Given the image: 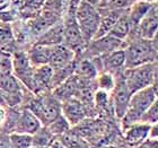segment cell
Returning <instances> with one entry per match:
<instances>
[{"mask_svg": "<svg viewBox=\"0 0 158 148\" xmlns=\"http://www.w3.org/2000/svg\"><path fill=\"white\" fill-rule=\"evenodd\" d=\"M157 123L156 125H152L150 127V130H149V139H152V140H158V131H157Z\"/></svg>", "mask_w": 158, "mask_h": 148, "instance_id": "obj_34", "label": "cell"}, {"mask_svg": "<svg viewBox=\"0 0 158 148\" xmlns=\"http://www.w3.org/2000/svg\"><path fill=\"white\" fill-rule=\"evenodd\" d=\"M30 148H48V147H37V146H32V147Z\"/></svg>", "mask_w": 158, "mask_h": 148, "instance_id": "obj_40", "label": "cell"}, {"mask_svg": "<svg viewBox=\"0 0 158 148\" xmlns=\"http://www.w3.org/2000/svg\"><path fill=\"white\" fill-rule=\"evenodd\" d=\"M61 114L69 122L70 127H73L86 119V108L79 99L71 97L61 103Z\"/></svg>", "mask_w": 158, "mask_h": 148, "instance_id": "obj_7", "label": "cell"}, {"mask_svg": "<svg viewBox=\"0 0 158 148\" xmlns=\"http://www.w3.org/2000/svg\"><path fill=\"white\" fill-rule=\"evenodd\" d=\"M0 148H14L10 144L9 136L1 131H0Z\"/></svg>", "mask_w": 158, "mask_h": 148, "instance_id": "obj_32", "label": "cell"}, {"mask_svg": "<svg viewBox=\"0 0 158 148\" xmlns=\"http://www.w3.org/2000/svg\"><path fill=\"white\" fill-rule=\"evenodd\" d=\"M122 14H123V10H110L104 16H101L98 28H97V32L95 34V37L93 40L109 35V33L112 31L113 26L116 24Z\"/></svg>", "mask_w": 158, "mask_h": 148, "instance_id": "obj_16", "label": "cell"}, {"mask_svg": "<svg viewBox=\"0 0 158 148\" xmlns=\"http://www.w3.org/2000/svg\"><path fill=\"white\" fill-rule=\"evenodd\" d=\"M11 37H13V35H11L9 28H7L6 26H0V45H3V44L10 42Z\"/></svg>", "mask_w": 158, "mask_h": 148, "instance_id": "obj_31", "label": "cell"}, {"mask_svg": "<svg viewBox=\"0 0 158 148\" xmlns=\"http://www.w3.org/2000/svg\"><path fill=\"white\" fill-rule=\"evenodd\" d=\"M94 99H95V104L99 109H106L107 105L110 104L109 92H105V91H102V89H98L95 93Z\"/></svg>", "mask_w": 158, "mask_h": 148, "instance_id": "obj_29", "label": "cell"}, {"mask_svg": "<svg viewBox=\"0 0 158 148\" xmlns=\"http://www.w3.org/2000/svg\"><path fill=\"white\" fill-rule=\"evenodd\" d=\"M0 89L7 96L22 94V85L19 80L11 74H0Z\"/></svg>", "mask_w": 158, "mask_h": 148, "instance_id": "obj_19", "label": "cell"}, {"mask_svg": "<svg viewBox=\"0 0 158 148\" xmlns=\"http://www.w3.org/2000/svg\"><path fill=\"white\" fill-rule=\"evenodd\" d=\"M13 68V61L8 54L0 52V74H10Z\"/></svg>", "mask_w": 158, "mask_h": 148, "instance_id": "obj_30", "label": "cell"}, {"mask_svg": "<svg viewBox=\"0 0 158 148\" xmlns=\"http://www.w3.org/2000/svg\"><path fill=\"white\" fill-rule=\"evenodd\" d=\"M41 127H43V125L40 122L39 119L31 111L25 109L18 114V118H17L16 125H15L13 132L26 133V135L33 136Z\"/></svg>", "mask_w": 158, "mask_h": 148, "instance_id": "obj_11", "label": "cell"}, {"mask_svg": "<svg viewBox=\"0 0 158 148\" xmlns=\"http://www.w3.org/2000/svg\"><path fill=\"white\" fill-rule=\"evenodd\" d=\"M112 92H113L112 103H113L114 113H115L118 119H122L124 116L127 110H128L129 101H130V96H131L128 87L125 85L124 78H123L122 73L116 74L115 86H114Z\"/></svg>", "mask_w": 158, "mask_h": 148, "instance_id": "obj_6", "label": "cell"}, {"mask_svg": "<svg viewBox=\"0 0 158 148\" xmlns=\"http://www.w3.org/2000/svg\"><path fill=\"white\" fill-rule=\"evenodd\" d=\"M75 17L79 31L81 33L82 41L84 43H89L95 37V34L98 28L99 19H101V14L98 9L81 0L77 7Z\"/></svg>", "mask_w": 158, "mask_h": 148, "instance_id": "obj_5", "label": "cell"}, {"mask_svg": "<svg viewBox=\"0 0 158 148\" xmlns=\"http://www.w3.org/2000/svg\"><path fill=\"white\" fill-rule=\"evenodd\" d=\"M109 148H116V147H109Z\"/></svg>", "mask_w": 158, "mask_h": 148, "instance_id": "obj_41", "label": "cell"}, {"mask_svg": "<svg viewBox=\"0 0 158 148\" xmlns=\"http://www.w3.org/2000/svg\"><path fill=\"white\" fill-rule=\"evenodd\" d=\"M58 139L67 148H89L88 142H86L85 139H82L77 133H73V132L70 131L58 137Z\"/></svg>", "mask_w": 158, "mask_h": 148, "instance_id": "obj_24", "label": "cell"}, {"mask_svg": "<svg viewBox=\"0 0 158 148\" xmlns=\"http://www.w3.org/2000/svg\"><path fill=\"white\" fill-rule=\"evenodd\" d=\"M75 52L71 51L66 45H53L50 54L49 65L53 70L62 69L73 63Z\"/></svg>", "mask_w": 158, "mask_h": 148, "instance_id": "obj_9", "label": "cell"}, {"mask_svg": "<svg viewBox=\"0 0 158 148\" xmlns=\"http://www.w3.org/2000/svg\"><path fill=\"white\" fill-rule=\"evenodd\" d=\"M140 37L143 40H154L157 34L158 27V11L157 5H154L152 9L146 14L138 25Z\"/></svg>", "mask_w": 158, "mask_h": 148, "instance_id": "obj_13", "label": "cell"}, {"mask_svg": "<svg viewBox=\"0 0 158 148\" xmlns=\"http://www.w3.org/2000/svg\"><path fill=\"white\" fill-rule=\"evenodd\" d=\"M102 62L105 68L106 73L110 74H118L121 69H124L125 65V52L124 49L114 50L112 52L104 54Z\"/></svg>", "mask_w": 158, "mask_h": 148, "instance_id": "obj_15", "label": "cell"}, {"mask_svg": "<svg viewBox=\"0 0 158 148\" xmlns=\"http://www.w3.org/2000/svg\"><path fill=\"white\" fill-rule=\"evenodd\" d=\"M49 148H67V147H66L64 145H63L62 142H60L59 139L56 138V139H54V140L52 142V144H51V145L49 146Z\"/></svg>", "mask_w": 158, "mask_h": 148, "instance_id": "obj_36", "label": "cell"}, {"mask_svg": "<svg viewBox=\"0 0 158 148\" xmlns=\"http://www.w3.org/2000/svg\"><path fill=\"white\" fill-rule=\"evenodd\" d=\"M156 2H148L143 0H137L130 7V13L128 14L129 20L131 23V26H138L140 20L145 17V15L152 9Z\"/></svg>", "mask_w": 158, "mask_h": 148, "instance_id": "obj_17", "label": "cell"}, {"mask_svg": "<svg viewBox=\"0 0 158 148\" xmlns=\"http://www.w3.org/2000/svg\"><path fill=\"white\" fill-rule=\"evenodd\" d=\"M82 1L90 5V6L95 7V8H98L99 5H101V0H82Z\"/></svg>", "mask_w": 158, "mask_h": 148, "instance_id": "obj_37", "label": "cell"}, {"mask_svg": "<svg viewBox=\"0 0 158 148\" xmlns=\"http://www.w3.org/2000/svg\"><path fill=\"white\" fill-rule=\"evenodd\" d=\"M26 109L39 119L43 127H45L61 115V102L53 94H46L33 99Z\"/></svg>", "mask_w": 158, "mask_h": 148, "instance_id": "obj_4", "label": "cell"}, {"mask_svg": "<svg viewBox=\"0 0 158 148\" xmlns=\"http://www.w3.org/2000/svg\"><path fill=\"white\" fill-rule=\"evenodd\" d=\"M54 139H56V137L46 129V127H41V128L32 136L33 146H37V147L49 148V146L52 144V142Z\"/></svg>", "mask_w": 158, "mask_h": 148, "instance_id": "obj_25", "label": "cell"}, {"mask_svg": "<svg viewBox=\"0 0 158 148\" xmlns=\"http://www.w3.org/2000/svg\"><path fill=\"white\" fill-rule=\"evenodd\" d=\"M131 27L132 26L130 20H129V16L128 15H124V13H123L121 15V17L118 19L116 24L113 26L112 31L109 33V35L115 37V39L120 40V41H123L130 34Z\"/></svg>", "mask_w": 158, "mask_h": 148, "instance_id": "obj_20", "label": "cell"}, {"mask_svg": "<svg viewBox=\"0 0 158 148\" xmlns=\"http://www.w3.org/2000/svg\"><path fill=\"white\" fill-rule=\"evenodd\" d=\"M156 101H157V86H156V84L131 94L128 110L125 112L124 116L121 119L123 127L127 128L129 125L140 121L142 114Z\"/></svg>", "mask_w": 158, "mask_h": 148, "instance_id": "obj_1", "label": "cell"}, {"mask_svg": "<svg viewBox=\"0 0 158 148\" xmlns=\"http://www.w3.org/2000/svg\"><path fill=\"white\" fill-rule=\"evenodd\" d=\"M152 125L137 122L124 128V142L130 147L135 148L140 144L147 140L149 136V130Z\"/></svg>", "mask_w": 158, "mask_h": 148, "instance_id": "obj_12", "label": "cell"}, {"mask_svg": "<svg viewBox=\"0 0 158 148\" xmlns=\"http://www.w3.org/2000/svg\"><path fill=\"white\" fill-rule=\"evenodd\" d=\"M13 68L16 78L22 80L28 88L33 89L34 67L31 65L27 56H25L24 53H17L13 60Z\"/></svg>", "mask_w": 158, "mask_h": 148, "instance_id": "obj_8", "label": "cell"}, {"mask_svg": "<svg viewBox=\"0 0 158 148\" xmlns=\"http://www.w3.org/2000/svg\"><path fill=\"white\" fill-rule=\"evenodd\" d=\"M10 144L14 148H30L33 146L32 136L26 133H18V132H11L9 133Z\"/></svg>", "mask_w": 158, "mask_h": 148, "instance_id": "obj_26", "label": "cell"}, {"mask_svg": "<svg viewBox=\"0 0 158 148\" xmlns=\"http://www.w3.org/2000/svg\"><path fill=\"white\" fill-rule=\"evenodd\" d=\"M110 0H101V5H99V7H102V6H105L106 3L109 2Z\"/></svg>", "mask_w": 158, "mask_h": 148, "instance_id": "obj_39", "label": "cell"}, {"mask_svg": "<svg viewBox=\"0 0 158 148\" xmlns=\"http://www.w3.org/2000/svg\"><path fill=\"white\" fill-rule=\"evenodd\" d=\"M125 65L124 69L147 65L156 61L157 48L155 40H135L124 49Z\"/></svg>", "mask_w": 158, "mask_h": 148, "instance_id": "obj_2", "label": "cell"}, {"mask_svg": "<svg viewBox=\"0 0 158 148\" xmlns=\"http://www.w3.org/2000/svg\"><path fill=\"white\" fill-rule=\"evenodd\" d=\"M135 148H157V140H152V139L148 138Z\"/></svg>", "mask_w": 158, "mask_h": 148, "instance_id": "obj_33", "label": "cell"}, {"mask_svg": "<svg viewBox=\"0 0 158 148\" xmlns=\"http://www.w3.org/2000/svg\"><path fill=\"white\" fill-rule=\"evenodd\" d=\"M43 0H30L31 3H35V5H37V3H42Z\"/></svg>", "mask_w": 158, "mask_h": 148, "instance_id": "obj_38", "label": "cell"}, {"mask_svg": "<svg viewBox=\"0 0 158 148\" xmlns=\"http://www.w3.org/2000/svg\"><path fill=\"white\" fill-rule=\"evenodd\" d=\"M63 41V25L61 26H54L45 34L41 37L37 44L41 45H48V46H53V45H59L60 42Z\"/></svg>", "mask_w": 158, "mask_h": 148, "instance_id": "obj_21", "label": "cell"}, {"mask_svg": "<svg viewBox=\"0 0 158 148\" xmlns=\"http://www.w3.org/2000/svg\"><path fill=\"white\" fill-rule=\"evenodd\" d=\"M45 127H46V129L56 137V138L64 135V133H67L68 131L71 130V127H70L69 122L63 118L62 114L60 115V116H58L56 120H53L51 123L45 125Z\"/></svg>", "mask_w": 158, "mask_h": 148, "instance_id": "obj_23", "label": "cell"}, {"mask_svg": "<svg viewBox=\"0 0 158 148\" xmlns=\"http://www.w3.org/2000/svg\"><path fill=\"white\" fill-rule=\"evenodd\" d=\"M6 116H7V111L5 110L3 106L0 105V129L2 128L3 123L6 121Z\"/></svg>", "mask_w": 158, "mask_h": 148, "instance_id": "obj_35", "label": "cell"}, {"mask_svg": "<svg viewBox=\"0 0 158 148\" xmlns=\"http://www.w3.org/2000/svg\"><path fill=\"white\" fill-rule=\"evenodd\" d=\"M157 121H158V102L156 101V102L142 114V116L140 118V121L139 122L152 125H156Z\"/></svg>", "mask_w": 158, "mask_h": 148, "instance_id": "obj_28", "label": "cell"}, {"mask_svg": "<svg viewBox=\"0 0 158 148\" xmlns=\"http://www.w3.org/2000/svg\"><path fill=\"white\" fill-rule=\"evenodd\" d=\"M51 50H52V46L41 45V44L34 45L32 48V50L30 51V53H28V56H27L31 65L33 67L48 65L50 59V54H51Z\"/></svg>", "mask_w": 158, "mask_h": 148, "instance_id": "obj_18", "label": "cell"}, {"mask_svg": "<svg viewBox=\"0 0 158 148\" xmlns=\"http://www.w3.org/2000/svg\"><path fill=\"white\" fill-rule=\"evenodd\" d=\"M53 69L49 65L34 67L33 70V91L35 92H45L51 88Z\"/></svg>", "mask_w": 158, "mask_h": 148, "instance_id": "obj_14", "label": "cell"}, {"mask_svg": "<svg viewBox=\"0 0 158 148\" xmlns=\"http://www.w3.org/2000/svg\"><path fill=\"white\" fill-rule=\"evenodd\" d=\"M96 84H97L98 89H102V91L110 93L112 92L114 86H115V77L112 74L104 71V73L97 75V77H96Z\"/></svg>", "mask_w": 158, "mask_h": 148, "instance_id": "obj_27", "label": "cell"}, {"mask_svg": "<svg viewBox=\"0 0 158 148\" xmlns=\"http://www.w3.org/2000/svg\"><path fill=\"white\" fill-rule=\"evenodd\" d=\"M122 75L130 94H133L148 86L155 85L157 79V65L155 61L135 68H128L124 69Z\"/></svg>", "mask_w": 158, "mask_h": 148, "instance_id": "obj_3", "label": "cell"}, {"mask_svg": "<svg viewBox=\"0 0 158 148\" xmlns=\"http://www.w3.org/2000/svg\"><path fill=\"white\" fill-rule=\"evenodd\" d=\"M121 42L122 41L111 36V35H105V36L99 37V39L92 40L88 43L89 48L87 53L89 52L92 57L104 56V54H107L114 50L121 49L120 48Z\"/></svg>", "mask_w": 158, "mask_h": 148, "instance_id": "obj_10", "label": "cell"}, {"mask_svg": "<svg viewBox=\"0 0 158 148\" xmlns=\"http://www.w3.org/2000/svg\"><path fill=\"white\" fill-rule=\"evenodd\" d=\"M75 71H76L77 75L80 76V78L86 79L96 78L98 75V70L95 67L94 62L88 59L81 60L77 66H75Z\"/></svg>", "mask_w": 158, "mask_h": 148, "instance_id": "obj_22", "label": "cell"}]
</instances>
